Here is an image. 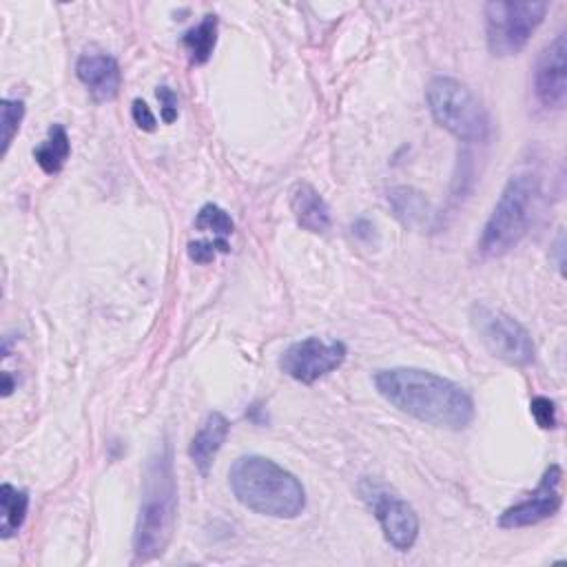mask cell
<instances>
[{
    "mask_svg": "<svg viewBox=\"0 0 567 567\" xmlns=\"http://www.w3.org/2000/svg\"><path fill=\"white\" fill-rule=\"evenodd\" d=\"M195 228L213 233V239H226L233 235L235 224L230 215L217 204H204L195 217Z\"/></svg>",
    "mask_w": 567,
    "mask_h": 567,
    "instance_id": "obj_19",
    "label": "cell"
},
{
    "mask_svg": "<svg viewBox=\"0 0 567 567\" xmlns=\"http://www.w3.org/2000/svg\"><path fill=\"white\" fill-rule=\"evenodd\" d=\"M0 111H2V155H7L16 133L20 131V124H22V117H24V102L22 100H9L4 97L0 102Z\"/></svg>",
    "mask_w": 567,
    "mask_h": 567,
    "instance_id": "obj_20",
    "label": "cell"
},
{
    "mask_svg": "<svg viewBox=\"0 0 567 567\" xmlns=\"http://www.w3.org/2000/svg\"><path fill=\"white\" fill-rule=\"evenodd\" d=\"M29 509V494L24 489H18L11 483H2L0 487V536L11 538L24 523Z\"/></svg>",
    "mask_w": 567,
    "mask_h": 567,
    "instance_id": "obj_18",
    "label": "cell"
},
{
    "mask_svg": "<svg viewBox=\"0 0 567 567\" xmlns=\"http://www.w3.org/2000/svg\"><path fill=\"white\" fill-rule=\"evenodd\" d=\"M230 244L226 239H197L188 244V257L197 264H208L217 257V252H228Z\"/></svg>",
    "mask_w": 567,
    "mask_h": 567,
    "instance_id": "obj_21",
    "label": "cell"
},
{
    "mask_svg": "<svg viewBox=\"0 0 567 567\" xmlns=\"http://www.w3.org/2000/svg\"><path fill=\"white\" fill-rule=\"evenodd\" d=\"M71 155V142L66 135V128L62 124H53L49 128V135L44 142H40L33 148V157L38 162V166L47 173V175H58L66 159Z\"/></svg>",
    "mask_w": 567,
    "mask_h": 567,
    "instance_id": "obj_16",
    "label": "cell"
},
{
    "mask_svg": "<svg viewBox=\"0 0 567 567\" xmlns=\"http://www.w3.org/2000/svg\"><path fill=\"white\" fill-rule=\"evenodd\" d=\"M352 233H354L359 239H363V241H372V237H374V226H372L368 219H357V221L352 224Z\"/></svg>",
    "mask_w": 567,
    "mask_h": 567,
    "instance_id": "obj_25",
    "label": "cell"
},
{
    "mask_svg": "<svg viewBox=\"0 0 567 567\" xmlns=\"http://www.w3.org/2000/svg\"><path fill=\"white\" fill-rule=\"evenodd\" d=\"M157 100H159V106H162V120L166 124L175 122L177 120V95L173 89L168 86H157Z\"/></svg>",
    "mask_w": 567,
    "mask_h": 567,
    "instance_id": "obj_24",
    "label": "cell"
},
{
    "mask_svg": "<svg viewBox=\"0 0 567 567\" xmlns=\"http://www.w3.org/2000/svg\"><path fill=\"white\" fill-rule=\"evenodd\" d=\"M549 4L540 0H494L483 7L485 40L494 58L520 53L545 20Z\"/></svg>",
    "mask_w": 567,
    "mask_h": 567,
    "instance_id": "obj_6",
    "label": "cell"
},
{
    "mask_svg": "<svg viewBox=\"0 0 567 567\" xmlns=\"http://www.w3.org/2000/svg\"><path fill=\"white\" fill-rule=\"evenodd\" d=\"M228 430H230V423L221 412H210L199 425L197 434L188 445V456L202 474H208L219 447L228 436Z\"/></svg>",
    "mask_w": 567,
    "mask_h": 567,
    "instance_id": "obj_14",
    "label": "cell"
},
{
    "mask_svg": "<svg viewBox=\"0 0 567 567\" xmlns=\"http://www.w3.org/2000/svg\"><path fill=\"white\" fill-rule=\"evenodd\" d=\"M288 204L303 230L326 233L330 228V208L312 184L295 182L288 193Z\"/></svg>",
    "mask_w": 567,
    "mask_h": 567,
    "instance_id": "obj_13",
    "label": "cell"
},
{
    "mask_svg": "<svg viewBox=\"0 0 567 567\" xmlns=\"http://www.w3.org/2000/svg\"><path fill=\"white\" fill-rule=\"evenodd\" d=\"M529 412L534 416V421L543 427V430H551L556 427V405L551 399L547 396H534L529 403Z\"/></svg>",
    "mask_w": 567,
    "mask_h": 567,
    "instance_id": "obj_22",
    "label": "cell"
},
{
    "mask_svg": "<svg viewBox=\"0 0 567 567\" xmlns=\"http://www.w3.org/2000/svg\"><path fill=\"white\" fill-rule=\"evenodd\" d=\"M379 394L396 410L445 430H465L474 401L465 388L421 368H385L374 374Z\"/></svg>",
    "mask_w": 567,
    "mask_h": 567,
    "instance_id": "obj_1",
    "label": "cell"
},
{
    "mask_svg": "<svg viewBox=\"0 0 567 567\" xmlns=\"http://www.w3.org/2000/svg\"><path fill=\"white\" fill-rule=\"evenodd\" d=\"M131 115H133V122L137 124V128L142 131H155L157 128V120L151 111V106L144 102V100H133V106H131Z\"/></svg>",
    "mask_w": 567,
    "mask_h": 567,
    "instance_id": "obj_23",
    "label": "cell"
},
{
    "mask_svg": "<svg viewBox=\"0 0 567 567\" xmlns=\"http://www.w3.org/2000/svg\"><path fill=\"white\" fill-rule=\"evenodd\" d=\"M361 494L368 501L372 514L377 516L385 540L394 549L408 551L419 536V516L414 507L385 485H377L370 481L363 483Z\"/></svg>",
    "mask_w": 567,
    "mask_h": 567,
    "instance_id": "obj_9",
    "label": "cell"
},
{
    "mask_svg": "<svg viewBox=\"0 0 567 567\" xmlns=\"http://www.w3.org/2000/svg\"><path fill=\"white\" fill-rule=\"evenodd\" d=\"M228 483L244 507L264 516L295 518L306 507L301 481L259 454L239 456L228 470Z\"/></svg>",
    "mask_w": 567,
    "mask_h": 567,
    "instance_id": "obj_2",
    "label": "cell"
},
{
    "mask_svg": "<svg viewBox=\"0 0 567 567\" xmlns=\"http://www.w3.org/2000/svg\"><path fill=\"white\" fill-rule=\"evenodd\" d=\"M346 354H348V348L343 341L306 337L301 341L290 343L281 352L279 368L290 379L310 385L317 379L337 370L346 361Z\"/></svg>",
    "mask_w": 567,
    "mask_h": 567,
    "instance_id": "obj_8",
    "label": "cell"
},
{
    "mask_svg": "<svg viewBox=\"0 0 567 567\" xmlns=\"http://www.w3.org/2000/svg\"><path fill=\"white\" fill-rule=\"evenodd\" d=\"M540 206V177L532 171L516 173L503 186L492 215L476 241V250L485 259L509 252L534 224Z\"/></svg>",
    "mask_w": 567,
    "mask_h": 567,
    "instance_id": "obj_4",
    "label": "cell"
},
{
    "mask_svg": "<svg viewBox=\"0 0 567 567\" xmlns=\"http://www.w3.org/2000/svg\"><path fill=\"white\" fill-rule=\"evenodd\" d=\"M425 100L436 124L450 131L456 140L470 144L489 140V115L474 91L461 80L450 75L432 78L425 89Z\"/></svg>",
    "mask_w": 567,
    "mask_h": 567,
    "instance_id": "obj_5",
    "label": "cell"
},
{
    "mask_svg": "<svg viewBox=\"0 0 567 567\" xmlns=\"http://www.w3.org/2000/svg\"><path fill=\"white\" fill-rule=\"evenodd\" d=\"M182 44L188 53L190 64L199 66L206 64L208 58L213 55V49L217 44V16L208 13L202 18L199 24L190 27L184 35H182Z\"/></svg>",
    "mask_w": 567,
    "mask_h": 567,
    "instance_id": "obj_17",
    "label": "cell"
},
{
    "mask_svg": "<svg viewBox=\"0 0 567 567\" xmlns=\"http://www.w3.org/2000/svg\"><path fill=\"white\" fill-rule=\"evenodd\" d=\"M388 202L394 210V217L403 226H423L430 217V204L425 195L412 186H394L392 190H388Z\"/></svg>",
    "mask_w": 567,
    "mask_h": 567,
    "instance_id": "obj_15",
    "label": "cell"
},
{
    "mask_svg": "<svg viewBox=\"0 0 567 567\" xmlns=\"http://www.w3.org/2000/svg\"><path fill=\"white\" fill-rule=\"evenodd\" d=\"M177 520V485L171 450H157L144 474L140 514L133 534V551L137 563L162 556L173 538Z\"/></svg>",
    "mask_w": 567,
    "mask_h": 567,
    "instance_id": "obj_3",
    "label": "cell"
},
{
    "mask_svg": "<svg viewBox=\"0 0 567 567\" xmlns=\"http://www.w3.org/2000/svg\"><path fill=\"white\" fill-rule=\"evenodd\" d=\"M78 80L86 86L95 102H111L117 97L122 86V71L109 53H84L75 64Z\"/></svg>",
    "mask_w": 567,
    "mask_h": 567,
    "instance_id": "obj_12",
    "label": "cell"
},
{
    "mask_svg": "<svg viewBox=\"0 0 567 567\" xmlns=\"http://www.w3.org/2000/svg\"><path fill=\"white\" fill-rule=\"evenodd\" d=\"M470 326L492 357L516 368L534 361L536 348L532 334L507 312L476 301L470 308Z\"/></svg>",
    "mask_w": 567,
    "mask_h": 567,
    "instance_id": "obj_7",
    "label": "cell"
},
{
    "mask_svg": "<svg viewBox=\"0 0 567 567\" xmlns=\"http://www.w3.org/2000/svg\"><path fill=\"white\" fill-rule=\"evenodd\" d=\"M560 485H563V467L558 463H551L540 476V483L536 485V489L529 492L523 501L507 507L498 516V525L503 529H518V527H532L551 518L563 505Z\"/></svg>",
    "mask_w": 567,
    "mask_h": 567,
    "instance_id": "obj_10",
    "label": "cell"
},
{
    "mask_svg": "<svg viewBox=\"0 0 567 567\" xmlns=\"http://www.w3.org/2000/svg\"><path fill=\"white\" fill-rule=\"evenodd\" d=\"M534 95L545 109H563L567 100V35L560 31L540 51L534 69Z\"/></svg>",
    "mask_w": 567,
    "mask_h": 567,
    "instance_id": "obj_11",
    "label": "cell"
}]
</instances>
